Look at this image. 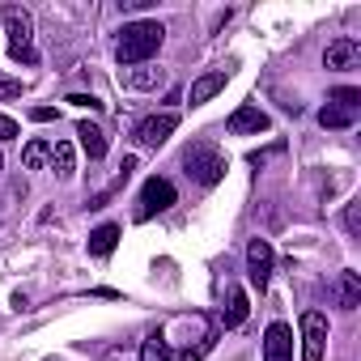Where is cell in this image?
<instances>
[{
    "label": "cell",
    "mask_w": 361,
    "mask_h": 361,
    "mask_svg": "<svg viewBox=\"0 0 361 361\" xmlns=\"http://www.w3.org/2000/svg\"><path fill=\"white\" fill-rule=\"evenodd\" d=\"M327 348V314L306 310L302 314V361H323Z\"/></svg>",
    "instance_id": "6"
},
{
    "label": "cell",
    "mask_w": 361,
    "mask_h": 361,
    "mask_svg": "<svg viewBox=\"0 0 361 361\" xmlns=\"http://www.w3.org/2000/svg\"><path fill=\"white\" fill-rule=\"evenodd\" d=\"M264 361H293V331H289V323H268V331H264Z\"/></svg>",
    "instance_id": "9"
},
{
    "label": "cell",
    "mask_w": 361,
    "mask_h": 361,
    "mask_svg": "<svg viewBox=\"0 0 361 361\" xmlns=\"http://www.w3.org/2000/svg\"><path fill=\"white\" fill-rule=\"evenodd\" d=\"M115 247H119V226H115V221H106V226H98V230L90 234V255H94V259H106Z\"/></svg>",
    "instance_id": "13"
},
{
    "label": "cell",
    "mask_w": 361,
    "mask_h": 361,
    "mask_svg": "<svg viewBox=\"0 0 361 361\" xmlns=\"http://www.w3.org/2000/svg\"><path fill=\"white\" fill-rule=\"evenodd\" d=\"M68 102H77V106H90V111H98V106H102V102H98V98H90V94H73Z\"/></svg>",
    "instance_id": "27"
},
{
    "label": "cell",
    "mask_w": 361,
    "mask_h": 361,
    "mask_svg": "<svg viewBox=\"0 0 361 361\" xmlns=\"http://www.w3.org/2000/svg\"><path fill=\"white\" fill-rule=\"evenodd\" d=\"M0 22H5V35H9V51H13V60H22V64H39V51H35V18H30L22 5H5V9H0Z\"/></svg>",
    "instance_id": "2"
},
{
    "label": "cell",
    "mask_w": 361,
    "mask_h": 361,
    "mask_svg": "<svg viewBox=\"0 0 361 361\" xmlns=\"http://www.w3.org/2000/svg\"><path fill=\"white\" fill-rule=\"evenodd\" d=\"M361 306V276L348 268L340 272V310H357Z\"/></svg>",
    "instance_id": "16"
},
{
    "label": "cell",
    "mask_w": 361,
    "mask_h": 361,
    "mask_svg": "<svg viewBox=\"0 0 361 361\" xmlns=\"http://www.w3.org/2000/svg\"><path fill=\"white\" fill-rule=\"evenodd\" d=\"M361 64V43L357 39H336V43H327V51H323V68H331V73H348V68H357Z\"/></svg>",
    "instance_id": "8"
},
{
    "label": "cell",
    "mask_w": 361,
    "mask_h": 361,
    "mask_svg": "<svg viewBox=\"0 0 361 361\" xmlns=\"http://www.w3.org/2000/svg\"><path fill=\"white\" fill-rule=\"evenodd\" d=\"M30 119H35V123H51V119H56V111H51V106H35V111H30Z\"/></svg>",
    "instance_id": "26"
},
{
    "label": "cell",
    "mask_w": 361,
    "mask_h": 361,
    "mask_svg": "<svg viewBox=\"0 0 361 361\" xmlns=\"http://www.w3.org/2000/svg\"><path fill=\"white\" fill-rule=\"evenodd\" d=\"M217 323H221L226 331H234V327H243V323H247V293H243L238 285H230V289H226V306L217 310Z\"/></svg>",
    "instance_id": "12"
},
{
    "label": "cell",
    "mask_w": 361,
    "mask_h": 361,
    "mask_svg": "<svg viewBox=\"0 0 361 361\" xmlns=\"http://www.w3.org/2000/svg\"><path fill=\"white\" fill-rule=\"evenodd\" d=\"M132 170H136V157H123V166H119V178H115V188H123V183H128V174H132ZM106 196H111V192H106ZM106 196H102V200H94L90 209H102V204H106Z\"/></svg>",
    "instance_id": "22"
},
{
    "label": "cell",
    "mask_w": 361,
    "mask_h": 361,
    "mask_svg": "<svg viewBox=\"0 0 361 361\" xmlns=\"http://www.w3.org/2000/svg\"><path fill=\"white\" fill-rule=\"evenodd\" d=\"M166 77H161V68H140V73H132L128 77V85L132 90H153V85H161Z\"/></svg>",
    "instance_id": "20"
},
{
    "label": "cell",
    "mask_w": 361,
    "mask_h": 361,
    "mask_svg": "<svg viewBox=\"0 0 361 361\" xmlns=\"http://www.w3.org/2000/svg\"><path fill=\"white\" fill-rule=\"evenodd\" d=\"M140 361H178V348H170V344H166V336H161V331H153V336L140 344Z\"/></svg>",
    "instance_id": "14"
},
{
    "label": "cell",
    "mask_w": 361,
    "mask_h": 361,
    "mask_svg": "<svg viewBox=\"0 0 361 361\" xmlns=\"http://www.w3.org/2000/svg\"><path fill=\"white\" fill-rule=\"evenodd\" d=\"M319 123H323V128H353V123H357V111H344V106H331V102H327V106L319 111Z\"/></svg>",
    "instance_id": "18"
},
{
    "label": "cell",
    "mask_w": 361,
    "mask_h": 361,
    "mask_svg": "<svg viewBox=\"0 0 361 361\" xmlns=\"http://www.w3.org/2000/svg\"><path fill=\"white\" fill-rule=\"evenodd\" d=\"M47 161H51V145H47V140H30L26 153H22V166H26V170H43Z\"/></svg>",
    "instance_id": "19"
},
{
    "label": "cell",
    "mask_w": 361,
    "mask_h": 361,
    "mask_svg": "<svg viewBox=\"0 0 361 361\" xmlns=\"http://www.w3.org/2000/svg\"><path fill=\"white\" fill-rule=\"evenodd\" d=\"M226 132H230V136H259V132H268V115H264L259 106H238V111L230 115Z\"/></svg>",
    "instance_id": "10"
},
{
    "label": "cell",
    "mask_w": 361,
    "mask_h": 361,
    "mask_svg": "<svg viewBox=\"0 0 361 361\" xmlns=\"http://www.w3.org/2000/svg\"><path fill=\"white\" fill-rule=\"evenodd\" d=\"M178 128V119L174 115H149V119H140L136 128H132V140L136 145H145V149H157V145H166L170 140V132Z\"/></svg>",
    "instance_id": "7"
},
{
    "label": "cell",
    "mask_w": 361,
    "mask_h": 361,
    "mask_svg": "<svg viewBox=\"0 0 361 361\" xmlns=\"http://www.w3.org/2000/svg\"><path fill=\"white\" fill-rule=\"evenodd\" d=\"M18 119H9V115H0V140H18Z\"/></svg>",
    "instance_id": "25"
},
{
    "label": "cell",
    "mask_w": 361,
    "mask_h": 361,
    "mask_svg": "<svg viewBox=\"0 0 361 361\" xmlns=\"http://www.w3.org/2000/svg\"><path fill=\"white\" fill-rule=\"evenodd\" d=\"M22 81H13V77H0V102H9V98H22Z\"/></svg>",
    "instance_id": "23"
},
{
    "label": "cell",
    "mask_w": 361,
    "mask_h": 361,
    "mask_svg": "<svg viewBox=\"0 0 361 361\" xmlns=\"http://www.w3.org/2000/svg\"><path fill=\"white\" fill-rule=\"evenodd\" d=\"M174 200H178V192H174L170 178H149V183L140 188V209H136V221H149V217L166 213Z\"/></svg>",
    "instance_id": "4"
},
{
    "label": "cell",
    "mask_w": 361,
    "mask_h": 361,
    "mask_svg": "<svg viewBox=\"0 0 361 361\" xmlns=\"http://www.w3.org/2000/svg\"><path fill=\"white\" fill-rule=\"evenodd\" d=\"M161 39H166L161 22H132V26H123V35L115 43V60L119 64H145L149 56H157Z\"/></svg>",
    "instance_id": "1"
},
{
    "label": "cell",
    "mask_w": 361,
    "mask_h": 361,
    "mask_svg": "<svg viewBox=\"0 0 361 361\" xmlns=\"http://www.w3.org/2000/svg\"><path fill=\"white\" fill-rule=\"evenodd\" d=\"M344 230H348V234L361 230V204H348V209H344Z\"/></svg>",
    "instance_id": "24"
},
{
    "label": "cell",
    "mask_w": 361,
    "mask_h": 361,
    "mask_svg": "<svg viewBox=\"0 0 361 361\" xmlns=\"http://www.w3.org/2000/svg\"><path fill=\"white\" fill-rule=\"evenodd\" d=\"M272 264H276L272 243H268V238H251V243H247V276H251V285H255L259 293H264L268 281H272Z\"/></svg>",
    "instance_id": "5"
},
{
    "label": "cell",
    "mask_w": 361,
    "mask_h": 361,
    "mask_svg": "<svg viewBox=\"0 0 361 361\" xmlns=\"http://www.w3.org/2000/svg\"><path fill=\"white\" fill-rule=\"evenodd\" d=\"M357 102H361V90H353V85H344V90H331V106L357 111Z\"/></svg>",
    "instance_id": "21"
},
{
    "label": "cell",
    "mask_w": 361,
    "mask_h": 361,
    "mask_svg": "<svg viewBox=\"0 0 361 361\" xmlns=\"http://www.w3.org/2000/svg\"><path fill=\"white\" fill-rule=\"evenodd\" d=\"M51 170H56L60 178H73V170H77V157H73V145H68V140L51 145Z\"/></svg>",
    "instance_id": "17"
},
{
    "label": "cell",
    "mask_w": 361,
    "mask_h": 361,
    "mask_svg": "<svg viewBox=\"0 0 361 361\" xmlns=\"http://www.w3.org/2000/svg\"><path fill=\"white\" fill-rule=\"evenodd\" d=\"M183 166H188V174L196 178L200 188H217L226 178V153L217 145H192L183 153Z\"/></svg>",
    "instance_id": "3"
},
{
    "label": "cell",
    "mask_w": 361,
    "mask_h": 361,
    "mask_svg": "<svg viewBox=\"0 0 361 361\" xmlns=\"http://www.w3.org/2000/svg\"><path fill=\"white\" fill-rule=\"evenodd\" d=\"M77 136H81V149L98 161V157H106V136H102V128H94V123H77Z\"/></svg>",
    "instance_id": "15"
},
{
    "label": "cell",
    "mask_w": 361,
    "mask_h": 361,
    "mask_svg": "<svg viewBox=\"0 0 361 361\" xmlns=\"http://www.w3.org/2000/svg\"><path fill=\"white\" fill-rule=\"evenodd\" d=\"M226 81H230V73H226V68H213V73L196 77V81H192V94H188V102H192V106H204L209 98H217V94L226 90Z\"/></svg>",
    "instance_id": "11"
}]
</instances>
